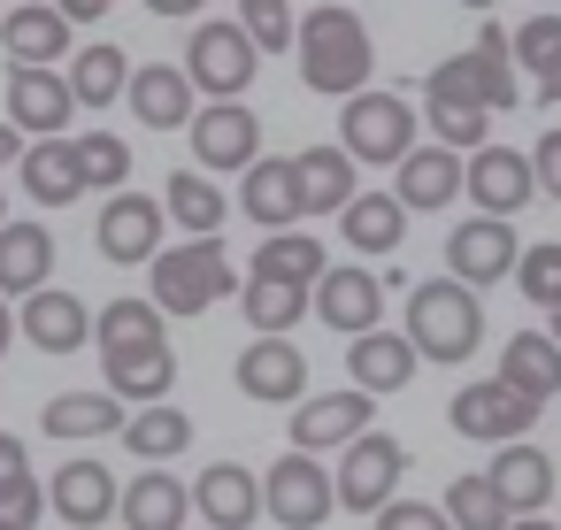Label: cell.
<instances>
[{"instance_id":"cell-52","label":"cell","mask_w":561,"mask_h":530,"mask_svg":"<svg viewBox=\"0 0 561 530\" xmlns=\"http://www.w3.org/2000/svg\"><path fill=\"white\" fill-rule=\"evenodd\" d=\"M515 530H561V522H546V515H523V522H515Z\"/></svg>"},{"instance_id":"cell-28","label":"cell","mask_w":561,"mask_h":530,"mask_svg":"<svg viewBox=\"0 0 561 530\" xmlns=\"http://www.w3.org/2000/svg\"><path fill=\"white\" fill-rule=\"evenodd\" d=\"M131 116L147 124V131H185L201 108H193V78L178 70V62H147V70H131Z\"/></svg>"},{"instance_id":"cell-23","label":"cell","mask_w":561,"mask_h":530,"mask_svg":"<svg viewBox=\"0 0 561 530\" xmlns=\"http://www.w3.org/2000/svg\"><path fill=\"white\" fill-rule=\"evenodd\" d=\"M239 216L262 223L270 239H285L300 223V177H293V154H262L247 177H239Z\"/></svg>"},{"instance_id":"cell-22","label":"cell","mask_w":561,"mask_h":530,"mask_svg":"<svg viewBox=\"0 0 561 530\" xmlns=\"http://www.w3.org/2000/svg\"><path fill=\"white\" fill-rule=\"evenodd\" d=\"M0 47H9L16 70H55L70 55V16L47 9V0H24V9H0Z\"/></svg>"},{"instance_id":"cell-18","label":"cell","mask_w":561,"mask_h":530,"mask_svg":"<svg viewBox=\"0 0 561 530\" xmlns=\"http://www.w3.org/2000/svg\"><path fill=\"white\" fill-rule=\"evenodd\" d=\"M193 515H201V530H247L262 515V476L247 461H208L193 476Z\"/></svg>"},{"instance_id":"cell-40","label":"cell","mask_w":561,"mask_h":530,"mask_svg":"<svg viewBox=\"0 0 561 530\" xmlns=\"http://www.w3.org/2000/svg\"><path fill=\"white\" fill-rule=\"evenodd\" d=\"M346 239H354L362 254H392V246L408 239V208H400L392 193H354V208H346Z\"/></svg>"},{"instance_id":"cell-50","label":"cell","mask_w":561,"mask_h":530,"mask_svg":"<svg viewBox=\"0 0 561 530\" xmlns=\"http://www.w3.org/2000/svg\"><path fill=\"white\" fill-rule=\"evenodd\" d=\"M9 338H16V315H9V300H0V354H9Z\"/></svg>"},{"instance_id":"cell-21","label":"cell","mask_w":561,"mask_h":530,"mask_svg":"<svg viewBox=\"0 0 561 530\" xmlns=\"http://www.w3.org/2000/svg\"><path fill=\"white\" fill-rule=\"evenodd\" d=\"M16 338H32L39 354H78V346H93V308L78 292L47 285V292H32L16 308Z\"/></svg>"},{"instance_id":"cell-31","label":"cell","mask_w":561,"mask_h":530,"mask_svg":"<svg viewBox=\"0 0 561 530\" xmlns=\"http://www.w3.org/2000/svg\"><path fill=\"white\" fill-rule=\"evenodd\" d=\"M346 369H354V392L369 400H385V392H400L408 377H415V346H408V331H369V338H354L346 346Z\"/></svg>"},{"instance_id":"cell-7","label":"cell","mask_w":561,"mask_h":530,"mask_svg":"<svg viewBox=\"0 0 561 530\" xmlns=\"http://www.w3.org/2000/svg\"><path fill=\"white\" fill-rule=\"evenodd\" d=\"M254 62H262V55H254V39L239 32V16H231V24H208V16H201V24L185 32V78H193V93H208V108H216V101H239V93L254 85Z\"/></svg>"},{"instance_id":"cell-24","label":"cell","mask_w":561,"mask_h":530,"mask_svg":"<svg viewBox=\"0 0 561 530\" xmlns=\"http://www.w3.org/2000/svg\"><path fill=\"white\" fill-rule=\"evenodd\" d=\"M47 277H55V231L16 216L0 231V300H32V292H47Z\"/></svg>"},{"instance_id":"cell-5","label":"cell","mask_w":561,"mask_h":530,"mask_svg":"<svg viewBox=\"0 0 561 530\" xmlns=\"http://www.w3.org/2000/svg\"><path fill=\"white\" fill-rule=\"evenodd\" d=\"M224 292H239V269L224 239H178L154 254V308L162 315H208Z\"/></svg>"},{"instance_id":"cell-55","label":"cell","mask_w":561,"mask_h":530,"mask_svg":"<svg viewBox=\"0 0 561 530\" xmlns=\"http://www.w3.org/2000/svg\"><path fill=\"white\" fill-rule=\"evenodd\" d=\"M0 231H9V193H0Z\"/></svg>"},{"instance_id":"cell-9","label":"cell","mask_w":561,"mask_h":530,"mask_svg":"<svg viewBox=\"0 0 561 530\" xmlns=\"http://www.w3.org/2000/svg\"><path fill=\"white\" fill-rule=\"evenodd\" d=\"M331 507H339V484L323 476V461L285 453V461L262 469V515L277 530H316V522H331Z\"/></svg>"},{"instance_id":"cell-34","label":"cell","mask_w":561,"mask_h":530,"mask_svg":"<svg viewBox=\"0 0 561 530\" xmlns=\"http://www.w3.org/2000/svg\"><path fill=\"white\" fill-rule=\"evenodd\" d=\"M70 93H78V108H116V101L131 93V62H124V47H108V39L78 47V55H70Z\"/></svg>"},{"instance_id":"cell-14","label":"cell","mask_w":561,"mask_h":530,"mask_svg":"<svg viewBox=\"0 0 561 530\" xmlns=\"http://www.w3.org/2000/svg\"><path fill=\"white\" fill-rule=\"evenodd\" d=\"M316 323H331L346 346L369 338V331H385V277H369V269H323L316 277Z\"/></svg>"},{"instance_id":"cell-46","label":"cell","mask_w":561,"mask_h":530,"mask_svg":"<svg viewBox=\"0 0 561 530\" xmlns=\"http://www.w3.org/2000/svg\"><path fill=\"white\" fill-rule=\"evenodd\" d=\"M515 285H523V300H538V308H561V246L546 239V246H523V262H515Z\"/></svg>"},{"instance_id":"cell-49","label":"cell","mask_w":561,"mask_h":530,"mask_svg":"<svg viewBox=\"0 0 561 530\" xmlns=\"http://www.w3.org/2000/svg\"><path fill=\"white\" fill-rule=\"evenodd\" d=\"M9 162H24V131H16L9 116H0V170H9Z\"/></svg>"},{"instance_id":"cell-11","label":"cell","mask_w":561,"mask_h":530,"mask_svg":"<svg viewBox=\"0 0 561 530\" xmlns=\"http://www.w3.org/2000/svg\"><path fill=\"white\" fill-rule=\"evenodd\" d=\"M515 262H523V239H515V223L461 216V223L446 231V277H454V285H469V292H484V285L515 277Z\"/></svg>"},{"instance_id":"cell-44","label":"cell","mask_w":561,"mask_h":530,"mask_svg":"<svg viewBox=\"0 0 561 530\" xmlns=\"http://www.w3.org/2000/svg\"><path fill=\"white\" fill-rule=\"evenodd\" d=\"M239 32L254 39V55H285V47L300 39V16L285 9V0H247V9H239Z\"/></svg>"},{"instance_id":"cell-13","label":"cell","mask_w":561,"mask_h":530,"mask_svg":"<svg viewBox=\"0 0 561 530\" xmlns=\"http://www.w3.org/2000/svg\"><path fill=\"white\" fill-rule=\"evenodd\" d=\"M461 193L477 200V216L515 223V216L530 208V193H538V170H530V154H515V147H484V154H469Z\"/></svg>"},{"instance_id":"cell-6","label":"cell","mask_w":561,"mask_h":530,"mask_svg":"<svg viewBox=\"0 0 561 530\" xmlns=\"http://www.w3.org/2000/svg\"><path fill=\"white\" fill-rule=\"evenodd\" d=\"M339 147H346V162L362 170V162H408L415 154V108L400 101V93H354L346 108H339Z\"/></svg>"},{"instance_id":"cell-42","label":"cell","mask_w":561,"mask_h":530,"mask_svg":"<svg viewBox=\"0 0 561 530\" xmlns=\"http://www.w3.org/2000/svg\"><path fill=\"white\" fill-rule=\"evenodd\" d=\"M423 124H431V147H446V154H484L492 147V116H477V108H454V101H423Z\"/></svg>"},{"instance_id":"cell-26","label":"cell","mask_w":561,"mask_h":530,"mask_svg":"<svg viewBox=\"0 0 561 530\" xmlns=\"http://www.w3.org/2000/svg\"><path fill=\"white\" fill-rule=\"evenodd\" d=\"M484 484L500 492V507L523 522V515H538L546 499H553V453H538L530 438L523 446H500L492 453V469H484Z\"/></svg>"},{"instance_id":"cell-12","label":"cell","mask_w":561,"mask_h":530,"mask_svg":"<svg viewBox=\"0 0 561 530\" xmlns=\"http://www.w3.org/2000/svg\"><path fill=\"white\" fill-rule=\"evenodd\" d=\"M193 162H201V177H224V170H254L262 162V124H254V108L247 101H216V108H201L193 116Z\"/></svg>"},{"instance_id":"cell-51","label":"cell","mask_w":561,"mask_h":530,"mask_svg":"<svg viewBox=\"0 0 561 530\" xmlns=\"http://www.w3.org/2000/svg\"><path fill=\"white\" fill-rule=\"evenodd\" d=\"M538 101H561V70H553V78H538Z\"/></svg>"},{"instance_id":"cell-30","label":"cell","mask_w":561,"mask_h":530,"mask_svg":"<svg viewBox=\"0 0 561 530\" xmlns=\"http://www.w3.org/2000/svg\"><path fill=\"white\" fill-rule=\"evenodd\" d=\"M293 177H300V216H346L354 193H362L346 147H308V154H293Z\"/></svg>"},{"instance_id":"cell-48","label":"cell","mask_w":561,"mask_h":530,"mask_svg":"<svg viewBox=\"0 0 561 530\" xmlns=\"http://www.w3.org/2000/svg\"><path fill=\"white\" fill-rule=\"evenodd\" d=\"M530 170H538V185L561 200V131H546V139L530 147Z\"/></svg>"},{"instance_id":"cell-41","label":"cell","mask_w":561,"mask_h":530,"mask_svg":"<svg viewBox=\"0 0 561 530\" xmlns=\"http://www.w3.org/2000/svg\"><path fill=\"white\" fill-rule=\"evenodd\" d=\"M39 507H47V484L32 476L24 438H16V430H0V515H24V522H39Z\"/></svg>"},{"instance_id":"cell-53","label":"cell","mask_w":561,"mask_h":530,"mask_svg":"<svg viewBox=\"0 0 561 530\" xmlns=\"http://www.w3.org/2000/svg\"><path fill=\"white\" fill-rule=\"evenodd\" d=\"M0 530H32V522H24V515H0Z\"/></svg>"},{"instance_id":"cell-47","label":"cell","mask_w":561,"mask_h":530,"mask_svg":"<svg viewBox=\"0 0 561 530\" xmlns=\"http://www.w3.org/2000/svg\"><path fill=\"white\" fill-rule=\"evenodd\" d=\"M377 530H454L446 522V507H423V499H392L385 515H369Z\"/></svg>"},{"instance_id":"cell-15","label":"cell","mask_w":561,"mask_h":530,"mask_svg":"<svg viewBox=\"0 0 561 530\" xmlns=\"http://www.w3.org/2000/svg\"><path fill=\"white\" fill-rule=\"evenodd\" d=\"M239 392L247 400H262V407H300L308 400V354L293 346V338H247V354H239Z\"/></svg>"},{"instance_id":"cell-33","label":"cell","mask_w":561,"mask_h":530,"mask_svg":"<svg viewBox=\"0 0 561 530\" xmlns=\"http://www.w3.org/2000/svg\"><path fill=\"white\" fill-rule=\"evenodd\" d=\"M124 446H131V461L162 469V461H178V453L193 446V415H185L178 400H162V407H131V423H124Z\"/></svg>"},{"instance_id":"cell-1","label":"cell","mask_w":561,"mask_h":530,"mask_svg":"<svg viewBox=\"0 0 561 530\" xmlns=\"http://www.w3.org/2000/svg\"><path fill=\"white\" fill-rule=\"evenodd\" d=\"M93 346H101V369H108V400H139V407L170 400L178 354H170V331H162L154 300H108V308H93Z\"/></svg>"},{"instance_id":"cell-35","label":"cell","mask_w":561,"mask_h":530,"mask_svg":"<svg viewBox=\"0 0 561 530\" xmlns=\"http://www.w3.org/2000/svg\"><path fill=\"white\" fill-rule=\"evenodd\" d=\"M16 177H24V193H32L39 208H70V200L85 193V185H78V162H70V139H39V147H24Z\"/></svg>"},{"instance_id":"cell-3","label":"cell","mask_w":561,"mask_h":530,"mask_svg":"<svg viewBox=\"0 0 561 530\" xmlns=\"http://www.w3.org/2000/svg\"><path fill=\"white\" fill-rule=\"evenodd\" d=\"M408 346H415V361H469V354L484 346V308H477V292L454 285V277H423V285L408 292Z\"/></svg>"},{"instance_id":"cell-43","label":"cell","mask_w":561,"mask_h":530,"mask_svg":"<svg viewBox=\"0 0 561 530\" xmlns=\"http://www.w3.org/2000/svg\"><path fill=\"white\" fill-rule=\"evenodd\" d=\"M446 522H454V530H515V515L500 507V492L484 484V469L446 484Z\"/></svg>"},{"instance_id":"cell-45","label":"cell","mask_w":561,"mask_h":530,"mask_svg":"<svg viewBox=\"0 0 561 530\" xmlns=\"http://www.w3.org/2000/svg\"><path fill=\"white\" fill-rule=\"evenodd\" d=\"M507 55H515V70L553 78V70H561V16H530V24L507 39Z\"/></svg>"},{"instance_id":"cell-17","label":"cell","mask_w":561,"mask_h":530,"mask_svg":"<svg viewBox=\"0 0 561 530\" xmlns=\"http://www.w3.org/2000/svg\"><path fill=\"white\" fill-rule=\"evenodd\" d=\"M162 231H170V216H162V200H147V193H116V200H101V254L108 262H147L154 269V254H162Z\"/></svg>"},{"instance_id":"cell-32","label":"cell","mask_w":561,"mask_h":530,"mask_svg":"<svg viewBox=\"0 0 561 530\" xmlns=\"http://www.w3.org/2000/svg\"><path fill=\"white\" fill-rule=\"evenodd\" d=\"M500 384H515L523 400H561V346L546 338V331H515L507 346H500Z\"/></svg>"},{"instance_id":"cell-16","label":"cell","mask_w":561,"mask_h":530,"mask_svg":"<svg viewBox=\"0 0 561 530\" xmlns=\"http://www.w3.org/2000/svg\"><path fill=\"white\" fill-rule=\"evenodd\" d=\"M369 415H377V400H362L354 384L346 392H316V400H300L293 407V453H331V446H354V438H369Z\"/></svg>"},{"instance_id":"cell-20","label":"cell","mask_w":561,"mask_h":530,"mask_svg":"<svg viewBox=\"0 0 561 530\" xmlns=\"http://www.w3.org/2000/svg\"><path fill=\"white\" fill-rule=\"evenodd\" d=\"M70 108H78V93H70V78L62 70H16L9 78V124L39 147V139H62L70 131Z\"/></svg>"},{"instance_id":"cell-29","label":"cell","mask_w":561,"mask_h":530,"mask_svg":"<svg viewBox=\"0 0 561 530\" xmlns=\"http://www.w3.org/2000/svg\"><path fill=\"white\" fill-rule=\"evenodd\" d=\"M124 423H131V407H124V400H108V392H55V400L39 407V430H47V438H62V446L124 438Z\"/></svg>"},{"instance_id":"cell-8","label":"cell","mask_w":561,"mask_h":530,"mask_svg":"<svg viewBox=\"0 0 561 530\" xmlns=\"http://www.w3.org/2000/svg\"><path fill=\"white\" fill-rule=\"evenodd\" d=\"M400 476H408V446L392 430H369V438L346 446V461H339L331 484H339V507L346 515H385L392 492H400Z\"/></svg>"},{"instance_id":"cell-25","label":"cell","mask_w":561,"mask_h":530,"mask_svg":"<svg viewBox=\"0 0 561 530\" xmlns=\"http://www.w3.org/2000/svg\"><path fill=\"white\" fill-rule=\"evenodd\" d=\"M461 177H469V162H461V154H446V147H415V154L400 162L392 200H400L408 216H438V208H454V200H461Z\"/></svg>"},{"instance_id":"cell-39","label":"cell","mask_w":561,"mask_h":530,"mask_svg":"<svg viewBox=\"0 0 561 530\" xmlns=\"http://www.w3.org/2000/svg\"><path fill=\"white\" fill-rule=\"evenodd\" d=\"M70 162H78V185L85 193H124V177H131V147L116 139V131H85V139H70Z\"/></svg>"},{"instance_id":"cell-27","label":"cell","mask_w":561,"mask_h":530,"mask_svg":"<svg viewBox=\"0 0 561 530\" xmlns=\"http://www.w3.org/2000/svg\"><path fill=\"white\" fill-rule=\"evenodd\" d=\"M131 530H193V484L178 469H139L124 484V507H116Z\"/></svg>"},{"instance_id":"cell-10","label":"cell","mask_w":561,"mask_h":530,"mask_svg":"<svg viewBox=\"0 0 561 530\" xmlns=\"http://www.w3.org/2000/svg\"><path fill=\"white\" fill-rule=\"evenodd\" d=\"M446 423H454L461 438H477V446H523V430L538 423V400H523V392L500 384V377H477V384L454 392Z\"/></svg>"},{"instance_id":"cell-37","label":"cell","mask_w":561,"mask_h":530,"mask_svg":"<svg viewBox=\"0 0 561 530\" xmlns=\"http://www.w3.org/2000/svg\"><path fill=\"white\" fill-rule=\"evenodd\" d=\"M239 300H247V331H254V338H285V331L316 308V292H300V285H270V277H247Z\"/></svg>"},{"instance_id":"cell-2","label":"cell","mask_w":561,"mask_h":530,"mask_svg":"<svg viewBox=\"0 0 561 530\" xmlns=\"http://www.w3.org/2000/svg\"><path fill=\"white\" fill-rule=\"evenodd\" d=\"M293 55H300V85H308V93H331V101L369 93V62H377V47H369V32H362L354 9H308Z\"/></svg>"},{"instance_id":"cell-54","label":"cell","mask_w":561,"mask_h":530,"mask_svg":"<svg viewBox=\"0 0 561 530\" xmlns=\"http://www.w3.org/2000/svg\"><path fill=\"white\" fill-rule=\"evenodd\" d=\"M546 315H553V331H546V338H553V346H561V308H546Z\"/></svg>"},{"instance_id":"cell-38","label":"cell","mask_w":561,"mask_h":530,"mask_svg":"<svg viewBox=\"0 0 561 530\" xmlns=\"http://www.w3.org/2000/svg\"><path fill=\"white\" fill-rule=\"evenodd\" d=\"M323 269H331V262H323V246H316L308 231L262 239V254H254V277H270V285H300V292H316Z\"/></svg>"},{"instance_id":"cell-19","label":"cell","mask_w":561,"mask_h":530,"mask_svg":"<svg viewBox=\"0 0 561 530\" xmlns=\"http://www.w3.org/2000/svg\"><path fill=\"white\" fill-rule=\"evenodd\" d=\"M47 507H55L70 530H101V522H116L124 484L108 476V461H62L55 484H47Z\"/></svg>"},{"instance_id":"cell-36","label":"cell","mask_w":561,"mask_h":530,"mask_svg":"<svg viewBox=\"0 0 561 530\" xmlns=\"http://www.w3.org/2000/svg\"><path fill=\"white\" fill-rule=\"evenodd\" d=\"M162 216H170L185 239H216L231 208H224L216 177H201V170H178V177H170V193H162Z\"/></svg>"},{"instance_id":"cell-4","label":"cell","mask_w":561,"mask_h":530,"mask_svg":"<svg viewBox=\"0 0 561 530\" xmlns=\"http://www.w3.org/2000/svg\"><path fill=\"white\" fill-rule=\"evenodd\" d=\"M423 93H431V101H454V108H477V116H492V108H515L523 93H515V55H507L500 24L484 16V24H477V47L446 55V62L423 78Z\"/></svg>"}]
</instances>
